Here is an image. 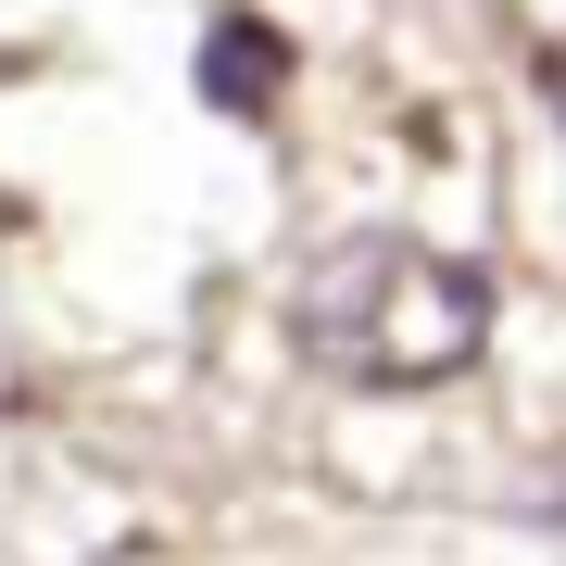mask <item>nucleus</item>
Listing matches in <instances>:
<instances>
[{"mask_svg": "<svg viewBox=\"0 0 566 566\" xmlns=\"http://www.w3.org/2000/svg\"><path fill=\"white\" fill-rule=\"evenodd\" d=\"M290 340L353 390H441L491 353V277L416 227H353L303 264Z\"/></svg>", "mask_w": 566, "mask_h": 566, "instance_id": "1", "label": "nucleus"}, {"mask_svg": "<svg viewBox=\"0 0 566 566\" xmlns=\"http://www.w3.org/2000/svg\"><path fill=\"white\" fill-rule=\"evenodd\" d=\"M277 88H290V39L264 13H227L214 39H202V102L214 114H264Z\"/></svg>", "mask_w": 566, "mask_h": 566, "instance_id": "2", "label": "nucleus"}]
</instances>
